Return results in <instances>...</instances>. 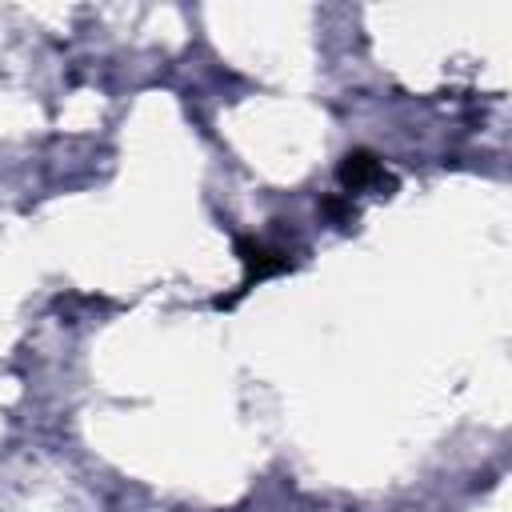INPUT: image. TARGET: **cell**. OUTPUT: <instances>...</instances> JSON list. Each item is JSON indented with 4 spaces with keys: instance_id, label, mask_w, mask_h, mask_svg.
<instances>
[{
    "instance_id": "6da1fadb",
    "label": "cell",
    "mask_w": 512,
    "mask_h": 512,
    "mask_svg": "<svg viewBox=\"0 0 512 512\" xmlns=\"http://www.w3.org/2000/svg\"><path fill=\"white\" fill-rule=\"evenodd\" d=\"M236 256H240V264H244V280H240V288H236L232 296H220L216 308H232L252 284H260V280L280 276V272L292 268V256H288L284 248H272V244H264V240H256V236H236Z\"/></svg>"
},
{
    "instance_id": "7a4b0ae2",
    "label": "cell",
    "mask_w": 512,
    "mask_h": 512,
    "mask_svg": "<svg viewBox=\"0 0 512 512\" xmlns=\"http://www.w3.org/2000/svg\"><path fill=\"white\" fill-rule=\"evenodd\" d=\"M336 184L352 196V192H368V188H396V176L384 172V160L372 152V148H352L340 168H336Z\"/></svg>"
},
{
    "instance_id": "3957f363",
    "label": "cell",
    "mask_w": 512,
    "mask_h": 512,
    "mask_svg": "<svg viewBox=\"0 0 512 512\" xmlns=\"http://www.w3.org/2000/svg\"><path fill=\"white\" fill-rule=\"evenodd\" d=\"M320 212H328L336 224H348V220H352V208H348V204H340L336 196H324V200H320Z\"/></svg>"
}]
</instances>
